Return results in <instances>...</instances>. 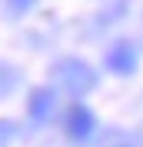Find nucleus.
<instances>
[{"label": "nucleus", "instance_id": "39448f33", "mask_svg": "<svg viewBox=\"0 0 143 147\" xmlns=\"http://www.w3.org/2000/svg\"><path fill=\"white\" fill-rule=\"evenodd\" d=\"M10 3H13L17 10H23V7H30V3H33V0H10Z\"/></svg>", "mask_w": 143, "mask_h": 147}, {"label": "nucleus", "instance_id": "f257e3e1", "mask_svg": "<svg viewBox=\"0 0 143 147\" xmlns=\"http://www.w3.org/2000/svg\"><path fill=\"white\" fill-rule=\"evenodd\" d=\"M57 77H60V84L73 97H83L87 90L97 87V74L90 70V64H83V60H63L57 67Z\"/></svg>", "mask_w": 143, "mask_h": 147}, {"label": "nucleus", "instance_id": "20e7f679", "mask_svg": "<svg viewBox=\"0 0 143 147\" xmlns=\"http://www.w3.org/2000/svg\"><path fill=\"white\" fill-rule=\"evenodd\" d=\"M27 110H30V117H33V120H47V114L53 110V90H50V87L33 90V94H30Z\"/></svg>", "mask_w": 143, "mask_h": 147}, {"label": "nucleus", "instance_id": "7ed1b4c3", "mask_svg": "<svg viewBox=\"0 0 143 147\" xmlns=\"http://www.w3.org/2000/svg\"><path fill=\"white\" fill-rule=\"evenodd\" d=\"M107 67L116 70V74H133V67H136V50H133V44H126V40L113 44V47H110V54H107Z\"/></svg>", "mask_w": 143, "mask_h": 147}, {"label": "nucleus", "instance_id": "f03ea898", "mask_svg": "<svg viewBox=\"0 0 143 147\" xmlns=\"http://www.w3.org/2000/svg\"><path fill=\"white\" fill-rule=\"evenodd\" d=\"M93 114H90L83 104H77V107H70V114H67V134H70L73 140H87L90 134H93Z\"/></svg>", "mask_w": 143, "mask_h": 147}]
</instances>
